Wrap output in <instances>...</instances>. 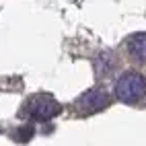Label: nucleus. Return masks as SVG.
I'll list each match as a JSON object with an SVG mask.
<instances>
[{
  "mask_svg": "<svg viewBox=\"0 0 146 146\" xmlns=\"http://www.w3.org/2000/svg\"><path fill=\"white\" fill-rule=\"evenodd\" d=\"M128 52L134 60L146 62V33H136L128 39Z\"/></svg>",
  "mask_w": 146,
  "mask_h": 146,
  "instance_id": "nucleus-4",
  "label": "nucleus"
},
{
  "mask_svg": "<svg viewBox=\"0 0 146 146\" xmlns=\"http://www.w3.org/2000/svg\"><path fill=\"white\" fill-rule=\"evenodd\" d=\"M115 95L123 103H136L146 95V80L136 72H125L115 84Z\"/></svg>",
  "mask_w": 146,
  "mask_h": 146,
  "instance_id": "nucleus-2",
  "label": "nucleus"
},
{
  "mask_svg": "<svg viewBox=\"0 0 146 146\" xmlns=\"http://www.w3.org/2000/svg\"><path fill=\"white\" fill-rule=\"evenodd\" d=\"M31 136H33V128H31V125H23V128H19V132L15 134V138L19 142H29Z\"/></svg>",
  "mask_w": 146,
  "mask_h": 146,
  "instance_id": "nucleus-5",
  "label": "nucleus"
},
{
  "mask_svg": "<svg viewBox=\"0 0 146 146\" xmlns=\"http://www.w3.org/2000/svg\"><path fill=\"white\" fill-rule=\"evenodd\" d=\"M62 111V105L50 95H33L23 107V115L35 121H47Z\"/></svg>",
  "mask_w": 146,
  "mask_h": 146,
  "instance_id": "nucleus-1",
  "label": "nucleus"
},
{
  "mask_svg": "<svg viewBox=\"0 0 146 146\" xmlns=\"http://www.w3.org/2000/svg\"><path fill=\"white\" fill-rule=\"evenodd\" d=\"M109 103H111V97L107 95L105 91H101V89H91V91H86L80 99H78L76 107H78L82 113H97V111L105 109Z\"/></svg>",
  "mask_w": 146,
  "mask_h": 146,
  "instance_id": "nucleus-3",
  "label": "nucleus"
}]
</instances>
